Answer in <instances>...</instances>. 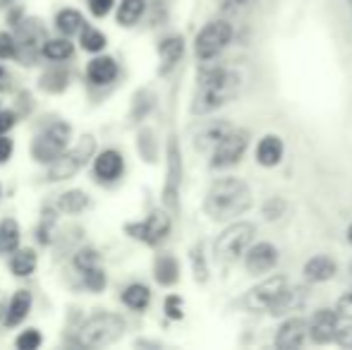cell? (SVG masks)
Instances as JSON below:
<instances>
[{
	"label": "cell",
	"instance_id": "cell-45",
	"mask_svg": "<svg viewBox=\"0 0 352 350\" xmlns=\"http://www.w3.org/2000/svg\"><path fill=\"white\" fill-rule=\"evenodd\" d=\"M12 156V140L8 137H0V164H8V159Z\"/></svg>",
	"mask_w": 352,
	"mask_h": 350
},
{
	"label": "cell",
	"instance_id": "cell-12",
	"mask_svg": "<svg viewBox=\"0 0 352 350\" xmlns=\"http://www.w3.org/2000/svg\"><path fill=\"white\" fill-rule=\"evenodd\" d=\"M278 264V248L271 243H256L245 252V269L247 274H269Z\"/></svg>",
	"mask_w": 352,
	"mask_h": 350
},
{
	"label": "cell",
	"instance_id": "cell-41",
	"mask_svg": "<svg viewBox=\"0 0 352 350\" xmlns=\"http://www.w3.org/2000/svg\"><path fill=\"white\" fill-rule=\"evenodd\" d=\"M116 0H89V10H91L94 17H106L113 10Z\"/></svg>",
	"mask_w": 352,
	"mask_h": 350
},
{
	"label": "cell",
	"instance_id": "cell-15",
	"mask_svg": "<svg viewBox=\"0 0 352 350\" xmlns=\"http://www.w3.org/2000/svg\"><path fill=\"white\" fill-rule=\"evenodd\" d=\"M125 171V161H122V154L116 149H103L101 154L94 159V175L101 182H113L122 175Z\"/></svg>",
	"mask_w": 352,
	"mask_h": 350
},
{
	"label": "cell",
	"instance_id": "cell-26",
	"mask_svg": "<svg viewBox=\"0 0 352 350\" xmlns=\"http://www.w3.org/2000/svg\"><path fill=\"white\" fill-rule=\"evenodd\" d=\"M19 238H22V230H19L17 221H0V254H12L14 250H19Z\"/></svg>",
	"mask_w": 352,
	"mask_h": 350
},
{
	"label": "cell",
	"instance_id": "cell-19",
	"mask_svg": "<svg viewBox=\"0 0 352 350\" xmlns=\"http://www.w3.org/2000/svg\"><path fill=\"white\" fill-rule=\"evenodd\" d=\"M336 271H338V266H336L333 259L326 257V254H314V257L305 262L302 274H305V278L311 281V283H326V281L333 278Z\"/></svg>",
	"mask_w": 352,
	"mask_h": 350
},
{
	"label": "cell",
	"instance_id": "cell-49",
	"mask_svg": "<svg viewBox=\"0 0 352 350\" xmlns=\"http://www.w3.org/2000/svg\"><path fill=\"white\" fill-rule=\"evenodd\" d=\"M348 271H350V276H352V259H350V264H348Z\"/></svg>",
	"mask_w": 352,
	"mask_h": 350
},
{
	"label": "cell",
	"instance_id": "cell-18",
	"mask_svg": "<svg viewBox=\"0 0 352 350\" xmlns=\"http://www.w3.org/2000/svg\"><path fill=\"white\" fill-rule=\"evenodd\" d=\"M283 140L278 135H264L256 144V164L264 166V168H274V166L280 164L283 159Z\"/></svg>",
	"mask_w": 352,
	"mask_h": 350
},
{
	"label": "cell",
	"instance_id": "cell-20",
	"mask_svg": "<svg viewBox=\"0 0 352 350\" xmlns=\"http://www.w3.org/2000/svg\"><path fill=\"white\" fill-rule=\"evenodd\" d=\"M305 303H307V290L302 288V285H292V288L287 285V288L280 293V298L271 305L269 314H274V317H283V314L297 312Z\"/></svg>",
	"mask_w": 352,
	"mask_h": 350
},
{
	"label": "cell",
	"instance_id": "cell-50",
	"mask_svg": "<svg viewBox=\"0 0 352 350\" xmlns=\"http://www.w3.org/2000/svg\"><path fill=\"white\" fill-rule=\"evenodd\" d=\"M0 195H3V187H0Z\"/></svg>",
	"mask_w": 352,
	"mask_h": 350
},
{
	"label": "cell",
	"instance_id": "cell-21",
	"mask_svg": "<svg viewBox=\"0 0 352 350\" xmlns=\"http://www.w3.org/2000/svg\"><path fill=\"white\" fill-rule=\"evenodd\" d=\"M29 309H32V293L29 290H17V293L10 298L8 307H5V327H17L27 319Z\"/></svg>",
	"mask_w": 352,
	"mask_h": 350
},
{
	"label": "cell",
	"instance_id": "cell-39",
	"mask_svg": "<svg viewBox=\"0 0 352 350\" xmlns=\"http://www.w3.org/2000/svg\"><path fill=\"white\" fill-rule=\"evenodd\" d=\"M19 53V43L12 34L0 32V61H8V58H14Z\"/></svg>",
	"mask_w": 352,
	"mask_h": 350
},
{
	"label": "cell",
	"instance_id": "cell-46",
	"mask_svg": "<svg viewBox=\"0 0 352 350\" xmlns=\"http://www.w3.org/2000/svg\"><path fill=\"white\" fill-rule=\"evenodd\" d=\"M17 0H0V8H10V5H14Z\"/></svg>",
	"mask_w": 352,
	"mask_h": 350
},
{
	"label": "cell",
	"instance_id": "cell-23",
	"mask_svg": "<svg viewBox=\"0 0 352 350\" xmlns=\"http://www.w3.org/2000/svg\"><path fill=\"white\" fill-rule=\"evenodd\" d=\"M153 278L161 285H175L180 278V264L173 254H161L153 262Z\"/></svg>",
	"mask_w": 352,
	"mask_h": 350
},
{
	"label": "cell",
	"instance_id": "cell-43",
	"mask_svg": "<svg viewBox=\"0 0 352 350\" xmlns=\"http://www.w3.org/2000/svg\"><path fill=\"white\" fill-rule=\"evenodd\" d=\"M336 309H338L340 317H345V319H350V322H352V293H345L343 298L338 300Z\"/></svg>",
	"mask_w": 352,
	"mask_h": 350
},
{
	"label": "cell",
	"instance_id": "cell-1",
	"mask_svg": "<svg viewBox=\"0 0 352 350\" xmlns=\"http://www.w3.org/2000/svg\"><path fill=\"white\" fill-rule=\"evenodd\" d=\"M242 80L237 72L228 70V67H204L199 72V82H197V94L192 101V113L195 116H206L213 113L216 108L230 103L232 98L240 94Z\"/></svg>",
	"mask_w": 352,
	"mask_h": 350
},
{
	"label": "cell",
	"instance_id": "cell-5",
	"mask_svg": "<svg viewBox=\"0 0 352 350\" xmlns=\"http://www.w3.org/2000/svg\"><path fill=\"white\" fill-rule=\"evenodd\" d=\"M254 235H256L254 226L247 223V221H235V223H230L216 238V243H213V252H216V257L221 259V262L230 264V262H235V259H240L242 254L252 248Z\"/></svg>",
	"mask_w": 352,
	"mask_h": 350
},
{
	"label": "cell",
	"instance_id": "cell-36",
	"mask_svg": "<svg viewBox=\"0 0 352 350\" xmlns=\"http://www.w3.org/2000/svg\"><path fill=\"white\" fill-rule=\"evenodd\" d=\"M82 278H84V285H87L91 293H101V290L106 288V274H103V266H96V269L82 274Z\"/></svg>",
	"mask_w": 352,
	"mask_h": 350
},
{
	"label": "cell",
	"instance_id": "cell-38",
	"mask_svg": "<svg viewBox=\"0 0 352 350\" xmlns=\"http://www.w3.org/2000/svg\"><path fill=\"white\" fill-rule=\"evenodd\" d=\"M163 309H166V317L175 319V322L185 317V303H182L180 295H168L166 303H163Z\"/></svg>",
	"mask_w": 352,
	"mask_h": 350
},
{
	"label": "cell",
	"instance_id": "cell-44",
	"mask_svg": "<svg viewBox=\"0 0 352 350\" xmlns=\"http://www.w3.org/2000/svg\"><path fill=\"white\" fill-rule=\"evenodd\" d=\"M336 343H338V346H343V348H352V324L338 329V336H336Z\"/></svg>",
	"mask_w": 352,
	"mask_h": 350
},
{
	"label": "cell",
	"instance_id": "cell-14",
	"mask_svg": "<svg viewBox=\"0 0 352 350\" xmlns=\"http://www.w3.org/2000/svg\"><path fill=\"white\" fill-rule=\"evenodd\" d=\"M177 192H180V149L175 144V137L170 140L168 149V180L163 187V201L170 209H177Z\"/></svg>",
	"mask_w": 352,
	"mask_h": 350
},
{
	"label": "cell",
	"instance_id": "cell-28",
	"mask_svg": "<svg viewBox=\"0 0 352 350\" xmlns=\"http://www.w3.org/2000/svg\"><path fill=\"white\" fill-rule=\"evenodd\" d=\"M144 10H146V0H122L118 5V14H116L118 24L120 27H135L142 19Z\"/></svg>",
	"mask_w": 352,
	"mask_h": 350
},
{
	"label": "cell",
	"instance_id": "cell-42",
	"mask_svg": "<svg viewBox=\"0 0 352 350\" xmlns=\"http://www.w3.org/2000/svg\"><path fill=\"white\" fill-rule=\"evenodd\" d=\"M14 122H17V116L12 111H0V137L8 135L14 127Z\"/></svg>",
	"mask_w": 352,
	"mask_h": 350
},
{
	"label": "cell",
	"instance_id": "cell-13",
	"mask_svg": "<svg viewBox=\"0 0 352 350\" xmlns=\"http://www.w3.org/2000/svg\"><path fill=\"white\" fill-rule=\"evenodd\" d=\"M307 336H309V322H305L302 317H290L280 324L278 333H276V348L297 350L305 346Z\"/></svg>",
	"mask_w": 352,
	"mask_h": 350
},
{
	"label": "cell",
	"instance_id": "cell-22",
	"mask_svg": "<svg viewBox=\"0 0 352 350\" xmlns=\"http://www.w3.org/2000/svg\"><path fill=\"white\" fill-rule=\"evenodd\" d=\"M230 130H232L230 122H223V120L211 122V125H206L204 130H201L199 135H197L195 146H197L199 151H213V146H216L218 142H221L223 137H226Z\"/></svg>",
	"mask_w": 352,
	"mask_h": 350
},
{
	"label": "cell",
	"instance_id": "cell-8",
	"mask_svg": "<svg viewBox=\"0 0 352 350\" xmlns=\"http://www.w3.org/2000/svg\"><path fill=\"white\" fill-rule=\"evenodd\" d=\"M170 216H168V211L163 209H156L151 211V214L146 216L144 221H137V223H127L125 226V233L130 235V238L140 240V243L148 245V248H156V245H161L163 240L170 235Z\"/></svg>",
	"mask_w": 352,
	"mask_h": 350
},
{
	"label": "cell",
	"instance_id": "cell-47",
	"mask_svg": "<svg viewBox=\"0 0 352 350\" xmlns=\"http://www.w3.org/2000/svg\"><path fill=\"white\" fill-rule=\"evenodd\" d=\"M348 243L352 245V223L348 226Z\"/></svg>",
	"mask_w": 352,
	"mask_h": 350
},
{
	"label": "cell",
	"instance_id": "cell-16",
	"mask_svg": "<svg viewBox=\"0 0 352 350\" xmlns=\"http://www.w3.org/2000/svg\"><path fill=\"white\" fill-rule=\"evenodd\" d=\"M118 75H120V67H118L116 58L111 56H98L87 65V80L96 87L113 85L118 80Z\"/></svg>",
	"mask_w": 352,
	"mask_h": 350
},
{
	"label": "cell",
	"instance_id": "cell-3",
	"mask_svg": "<svg viewBox=\"0 0 352 350\" xmlns=\"http://www.w3.org/2000/svg\"><path fill=\"white\" fill-rule=\"evenodd\" d=\"M125 333V319L120 314L98 312L82 324L77 333V346L82 348H101L111 346Z\"/></svg>",
	"mask_w": 352,
	"mask_h": 350
},
{
	"label": "cell",
	"instance_id": "cell-32",
	"mask_svg": "<svg viewBox=\"0 0 352 350\" xmlns=\"http://www.w3.org/2000/svg\"><path fill=\"white\" fill-rule=\"evenodd\" d=\"M72 264H74V269H77L79 274H87V271H91V269H96V266H101V254H98L94 248H82L72 257Z\"/></svg>",
	"mask_w": 352,
	"mask_h": 350
},
{
	"label": "cell",
	"instance_id": "cell-9",
	"mask_svg": "<svg viewBox=\"0 0 352 350\" xmlns=\"http://www.w3.org/2000/svg\"><path fill=\"white\" fill-rule=\"evenodd\" d=\"M247 144H250V137H247L245 130H235L232 127L211 151V168H230V166L240 164L242 156L247 151Z\"/></svg>",
	"mask_w": 352,
	"mask_h": 350
},
{
	"label": "cell",
	"instance_id": "cell-37",
	"mask_svg": "<svg viewBox=\"0 0 352 350\" xmlns=\"http://www.w3.org/2000/svg\"><path fill=\"white\" fill-rule=\"evenodd\" d=\"M151 94L148 91H140L137 94V98H135V108H132V120L135 122H140L144 116H146L148 111H151V106H153V101H151Z\"/></svg>",
	"mask_w": 352,
	"mask_h": 350
},
{
	"label": "cell",
	"instance_id": "cell-17",
	"mask_svg": "<svg viewBox=\"0 0 352 350\" xmlns=\"http://www.w3.org/2000/svg\"><path fill=\"white\" fill-rule=\"evenodd\" d=\"M182 53H185V39L182 36H168L158 43V58H161V67L158 75H168L173 67L180 63Z\"/></svg>",
	"mask_w": 352,
	"mask_h": 350
},
{
	"label": "cell",
	"instance_id": "cell-31",
	"mask_svg": "<svg viewBox=\"0 0 352 350\" xmlns=\"http://www.w3.org/2000/svg\"><path fill=\"white\" fill-rule=\"evenodd\" d=\"M58 206H60L65 214H82L89 206V197H87V192H82V190L63 192L60 199H58Z\"/></svg>",
	"mask_w": 352,
	"mask_h": 350
},
{
	"label": "cell",
	"instance_id": "cell-35",
	"mask_svg": "<svg viewBox=\"0 0 352 350\" xmlns=\"http://www.w3.org/2000/svg\"><path fill=\"white\" fill-rule=\"evenodd\" d=\"M41 343H43V336L38 329H27V331H22L17 338H14V346L19 350H36Z\"/></svg>",
	"mask_w": 352,
	"mask_h": 350
},
{
	"label": "cell",
	"instance_id": "cell-48",
	"mask_svg": "<svg viewBox=\"0 0 352 350\" xmlns=\"http://www.w3.org/2000/svg\"><path fill=\"white\" fill-rule=\"evenodd\" d=\"M3 75H5V70H3V65H0V80H3Z\"/></svg>",
	"mask_w": 352,
	"mask_h": 350
},
{
	"label": "cell",
	"instance_id": "cell-27",
	"mask_svg": "<svg viewBox=\"0 0 352 350\" xmlns=\"http://www.w3.org/2000/svg\"><path fill=\"white\" fill-rule=\"evenodd\" d=\"M120 298H122V305H125V307L135 309V312H142V309H146L148 303H151V290H148L144 283H132L122 290Z\"/></svg>",
	"mask_w": 352,
	"mask_h": 350
},
{
	"label": "cell",
	"instance_id": "cell-40",
	"mask_svg": "<svg viewBox=\"0 0 352 350\" xmlns=\"http://www.w3.org/2000/svg\"><path fill=\"white\" fill-rule=\"evenodd\" d=\"M285 199H280V197H274V199H269L264 204V219L266 221H276L280 219L283 214H285Z\"/></svg>",
	"mask_w": 352,
	"mask_h": 350
},
{
	"label": "cell",
	"instance_id": "cell-34",
	"mask_svg": "<svg viewBox=\"0 0 352 350\" xmlns=\"http://www.w3.org/2000/svg\"><path fill=\"white\" fill-rule=\"evenodd\" d=\"M190 259H192V269H195V278L199 281V283H204V281L209 278V266H206V257H204V248H201V243L192 248Z\"/></svg>",
	"mask_w": 352,
	"mask_h": 350
},
{
	"label": "cell",
	"instance_id": "cell-10",
	"mask_svg": "<svg viewBox=\"0 0 352 350\" xmlns=\"http://www.w3.org/2000/svg\"><path fill=\"white\" fill-rule=\"evenodd\" d=\"M287 288L285 276H269L261 283H256L250 293L245 295V307L250 312H269L271 305L280 298V293Z\"/></svg>",
	"mask_w": 352,
	"mask_h": 350
},
{
	"label": "cell",
	"instance_id": "cell-29",
	"mask_svg": "<svg viewBox=\"0 0 352 350\" xmlns=\"http://www.w3.org/2000/svg\"><path fill=\"white\" fill-rule=\"evenodd\" d=\"M56 27L58 32L63 34V36H74V34H79L84 29V14L79 12V10H60L56 17Z\"/></svg>",
	"mask_w": 352,
	"mask_h": 350
},
{
	"label": "cell",
	"instance_id": "cell-24",
	"mask_svg": "<svg viewBox=\"0 0 352 350\" xmlns=\"http://www.w3.org/2000/svg\"><path fill=\"white\" fill-rule=\"evenodd\" d=\"M38 264V257L34 250L29 248H22V250H14L12 254H10V274L12 276H19V278H24V276L34 274V269H36Z\"/></svg>",
	"mask_w": 352,
	"mask_h": 350
},
{
	"label": "cell",
	"instance_id": "cell-2",
	"mask_svg": "<svg viewBox=\"0 0 352 350\" xmlns=\"http://www.w3.org/2000/svg\"><path fill=\"white\" fill-rule=\"evenodd\" d=\"M252 206V190L240 177H218L209 187L204 211L213 221H235Z\"/></svg>",
	"mask_w": 352,
	"mask_h": 350
},
{
	"label": "cell",
	"instance_id": "cell-30",
	"mask_svg": "<svg viewBox=\"0 0 352 350\" xmlns=\"http://www.w3.org/2000/svg\"><path fill=\"white\" fill-rule=\"evenodd\" d=\"M67 82H70V75L60 67H53V70H46L38 80V87L48 94H60L67 89Z\"/></svg>",
	"mask_w": 352,
	"mask_h": 350
},
{
	"label": "cell",
	"instance_id": "cell-11",
	"mask_svg": "<svg viewBox=\"0 0 352 350\" xmlns=\"http://www.w3.org/2000/svg\"><path fill=\"white\" fill-rule=\"evenodd\" d=\"M340 329V314L338 309L321 307L311 314L309 319V338L314 343H331L336 341Z\"/></svg>",
	"mask_w": 352,
	"mask_h": 350
},
{
	"label": "cell",
	"instance_id": "cell-25",
	"mask_svg": "<svg viewBox=\"0 0 352 350\" xmlns=\"http://www.w3.org/2000/svg\"><path fill=\"white\" fill-rule=\"evenodd\" d=\"M74 53V43L70 41V36H63V39H46L41 43V56L46 61H53V63H60V61H67L72 58Z\"/></svg>",
	"mask_w": 352,
	"mask_h": 350
},
{
	"label": "cell",
	"instance_id": "cell-7",
	"mask_svg": "<svg viewBox=\"0 0 352 350\" xmlns=\"http://www.w3.org/2000/svg\"><path fill=\"white\" fill-rule=\"evenodd\" d=\"M232 41V24L226 19H213V22L204 24L201 32L195 39V53L199 61H213L226 51V46Z\"/></svg>",
	"mask_w": 352,
	"mask_h": 350
},
{
	"label": "cell",
	"instance_id": "cell-4",
	"mask_svg": "<svg viewBox=\"0 0 352 350\" xmlns=\"http://www.w3.org/2000/svg\"><path fill=\"white\" fill-rule=\"evenodd\" d=\"M70 137H72V127L67 122L58 120L51 122L48 127H43L32 142V156L34 161L38 164L48 166L58 159L60 154L67 151V144H70Z\"/></svg>",
	"mask_w": 352,
	"mask_h": 350
},
{
	"label": "cell",
	"instance_id": "cell-6",
	"mask_svg": "<svg viewBox=\"0 0 352 350\" xmlns=\"http://www.w3.org/2000/svg\"><path fill=\"white\" fill-rule=\"evenodd\" d=\"M94 149H96L94 137L84 135L72 151H65V154L58 156L53 164H48V180L63 182V180H70V177H74L79 173V168H82V166L94 156Z\"/></svg>",
	"mask_w": 352,
	"mask_h": 350
},
{
	"label": "cell",
	"instance_id": "cell-33",
	"mask_svg": "<svg viewBox=\"0 0 352 350\" xmlns=\"http://www.w3.org/2000/svg\"><path fill=\"white\" fill-rule=\"evenodd\" d=\"M79 43H82V48L87 53H101L103 48H106V36H103L98 29L94 27H84L82 29V36H79Z\"/></svg>",
	"mask_w": 352,
	"mask_h": 350
}]
</instances>
